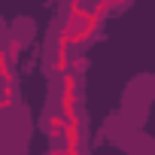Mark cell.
Instances as JSON below:
<instances>
[{
  "mask_svg": "<svg viewBox=\"0 0 155 155\" xmlns=\"http://www.w3.org/2000/svg\"><path fill=\"white\" fill-rule=\"evenodd\" d=\"M64 128H67V116L64 113H49L46 116V134L49 137H64Z\"/></svg>",
  "mask_w": 155,
  "mask_h": 155,
  "instance_id": "cell-1",
  "label": "cell"
},
{
  "mask_svg": "<svg viewBox=\"0 0 155 155\" xmlns=\"http://www.w3.org/2000/svg\"><path fill=\"white\" fill-rule=\"evenodd\" d=\"M9 61H12V58H9V52H6V49H0V82H15Z\"/></svg>",
  "mask_w": 155,
  "mask_h": 155,
  "instance_id": "cell-2",
  "label": "cell"
},
{
  "mask_svg": "<svg viewBox=\"0 0 155 155\" xmlns=\"http://www.w3.org/2000/svg\"><path fill=\"white\" fill-rule=\"evenodd\" d=\"M21 46H25V40H21V37H15V34L6 40V52H9V58H12V61L21 55Z\"/></svg>",
  "mask_w": 155,
  "mask_h": 155,
  "instance_id": "cell-3",
  "label": "cell"
},
{
  "mask_svg": "<svg viewBox=\"0 0 155 155\" xmlns=\"http://www.w3.org/2000/svg\"><path fill=\"white\" fill-rule=\"evenodd\" d=\"M0 94H3L6 107H12V104H15V82H3V88H0Z\"/></svg>",
  "mask_w": 155,
  "mask_h": 155,
  "instance_id": "cell-4",
  "label": "cell"
},
{
  "mask_svg": "<svg viewBox=\"0 0 155 155\" xmlns=\"http://www.w3.org/2000/svg\"><path fill=\"white\" fill-rule=\"evenodd\" d=\"M85 67H88V58H82V55H76V58L70 61V70H73V73H82Z\"/></svg>",
  "mask_w": 155,
  "mask_h": 155,
  "instance_id": "cell-5",
  "label": "cell"
},
{
  "mask_svg": "<svg viewBox=\"0 0 155 155\" xmlns=\"http://www.w3.org/2000/svg\"><path fill=\"white\" fill-rule=\"evenodd\" d=\"M110 3H113V9H128L131 0H110Z\"/></svg>",
  "mask_w": 155,
  "mask_h": 155,
  "instance_id": "cell-6",
  "label": "cell"
},
{
  "mask_svg": "<svg viewBox=\"0 0 155 155\" xmlns=\"http://www.w3.org/2000/svg\"><path fill=\"white\" fill-rule=\"evenodd\" d=\"M3 110H9V107H6V101H3V94H0V113H3Z\"/></svg>",
  "mask_w": 155,
  "mask_h": 155,
  "instance_id": "cell-7",
  "label": "cell"
}]
</instances>
